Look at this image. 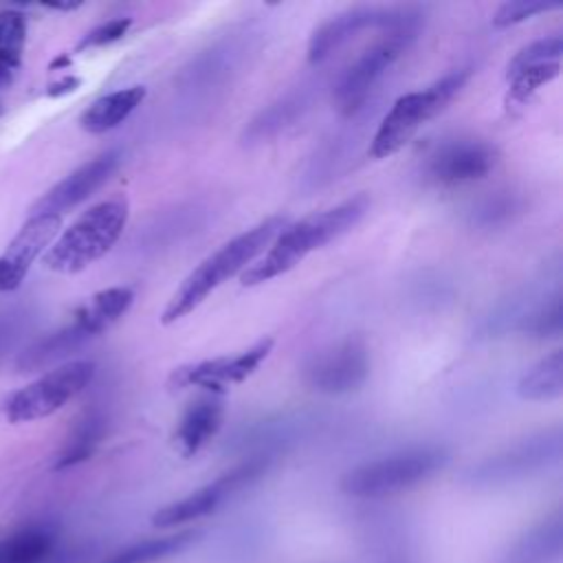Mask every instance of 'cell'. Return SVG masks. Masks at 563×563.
I'll return each mask as SVG.
<instances>
[{
  "mask_svg": "<svg viewBox=\"0 0 563 563\" xmlns=\"http://www.w3.org/2000/svg\"><path fill=\"white\" fill-rule=\"evenodd\" d=\"M367 209L369 198L365 194H356L334 207L312 211L299 222L284 227L268 244L264 255L240 275L242 286H257L292 271L310 253L323 249L325 244L356 227Z\"/></svg>",
  "mask_w": 563,
  "mask_h": 563,
  "instance_id": "6da1fadb",
  "label": "cell"
},
{
  "mask_svg": "<svg viewBox=\"0 0 563 563\" xmlns=\"http://www.w3.org/2000/svg\"><path fill=\"white\" fill-rule=\"evenodd\" d=\"M286 227L284 216H268L255 227L231 238L207 255L176 288L163 308L161 323L169 325L194 312L218 286L229 282L233 275H242L262 255L275 235Z\"/></svg>",
  "mask_w": 563,
  "mask_h": 563,
  "instance_id": "7a4b0ae2",
  "label": "cell"
},
{
  "mask_svg": "<svg viewBox=\"0 0 563 563\" xmlns=\"http://www.w3.org/2000/svg\"><path fill=\"white\" fill-rule=\"evenodd\" d=\"M422 15L413 7H391L383 35L367 46L339 77L332 90L334 106L341 114H354L369 97L387 68L411 46Z\"/></svg>",
  "mask_w": 563,
  "mask_h": 563,
  "instance_id": "3957f363",
  "label": "cell"
},
{
  "mask_svg": "<svg viewBox=\"0 0 563 563\" xmlns=\"http://www.w3.org/2000/svg\"><path fill=\"white\" fill-rule=\"evenodd\" d=\"M128 216L130 202L125 196H110L92 205L44 251L42 264L62 275L88 268L114 246L128 224Z\"/></svg>",
  "mask_w": 563,
  "mask_h": 563,
  "instance_id": "277c9868",
  "label": "cell"
},
{
  "mask_svg": "<svg viewBox=\"0 0 563 563\" xmlns=\"http://www.w3.org/2000/svg\"><path fill=\"white\" fill-rule=\"evenodd\" d=\"M466 79L468 70H453L427 88L400 95L378 123V130L369 143V156L383 161L400 152L427 121L446 108V103L462 90Z\"/></svg>",
  "mask_w": 563,
  "mask_h": 563,
  "instance_id": "5b68a950",
  "label": "cell"
},
{
  "mask_svg": "<svg viewBox=\"0 0 563 563\" xmlns=\"http://www.w3.org/2000/svg\"><path fill=\"white\" fill-rule=\"evenodd\" d=\"M446 462V453L435 446H420L398 451L378 460L363 462L350 468L339 488L347 497L378 499L409 490L433 477Z\"/></svg>",
  "mask_w": 563,
  "mask_h": 563,
  "instance_id": "8992f818",
  "label": "cell"
},
{
  "mask_svg": "<svg viewBox=\"0 0 563 563\" xmlns=\"http://www.w3.org/2000/svg\"><path fill=\"white\" fill-rule=\"evenodd\" d=\"M92 376V361H70L57 365L33 383L13 391L4 400V418L13 424L48 418L68 405L79 391H84Z\"/></svg>",
  "mask_w": 563,
  "mask_h": 563,
  "instance_id": "52a82bcc",
  "label": "cell"
},
{
  "mask_svg": "<svg viewBox=\"0 0 563 563\" xmlns=\"http://www.w3.org/2000/svg\"><path fill=\"white\" fill-rule=\"evenodd\" d=\"M268 468L266 457H251L231 471L222 473L213 482L200 486L198 490L163 506L152 515V523L156 528H178L183 523L196 521L200 517H207L216 512L229 497L240 493L242 488L251 486L255 479H260Z\"/></svg>",
  "mask_w": 563,
  "mask_h": 563,
  "instance_id": "ba28073f",
  "label": "cell"
},
{
  "mask_svg": "<svg viewBox=\"0 0 563 563\" xmlns=\"http://www.w3.org/2000/svg\"><path fill=\"white\" fill-rule=\"evenodd\" d=\"M559 455H561L559 431L541 433L479 462L468 473V482L475 486H501L515 479H523L537 471H543L548 464L556 462Z\"/></svg>",
  "mask_w": 563,
  "mask_h": 563,
  "instance_id": "9c48e42d",
  "label": "cell"
},
{
  "mask_svg": "<svg viewBox=\"0 0 563 563\" xmlns=\"http://www.w3.org/2000/svg\"><path fill=\"white\" fill-rule=\"evenodd\" d=\"M273 345H275L273 336H266L238 354L180 365L172 372L169 387L172 389L200 387L211 394H222L229 385L246 380L262 365V361H266Z\"/></svg>",
  "mask_w": 563,
  "mask_h": 563,
  "instance_id": "30bf717a",
  "label": "cell"
},
{
  "mask_svg": "<svg viewBox=\"0 0 563 563\" xmlns=\"http://www.w3.org/2000/svg\"><path fill=\"white\" fill-rule=\"evenodd\" d=\"M369 374V354L361 339H343L330 350L317 354L303 378L319 394H347L358 389Z\"/></svg>",
  "mask_w": 563,
  "mask_h": 563,
  "instance_id": "8fae6325",
  "label": "cell"
},
{
  "mask_svg": "<svg viewBox=\"0 0 563 563\" xmlns=\"http://www.w3.org/2000/svg\"><path fill=\"white\" fill-rule=\"evenodd\" d=\"M497 147L484 139H453L427 161V178L440 187H460L482 180L497 163Z\"/></svg>",
  "mask_w": 563,
  "mask_h": 563,
  "instance_id": "7c38bea8",
  "label": "cell"
},
{
  "mask_svg": "<svg viewBox=\"0 0 563 563\" xmlns=\"http://www.w3.org/2000/svg\"><path fill=\"white\" fill-rule=\"evenodd\" d=\"M59 229L62 216L53 213H35L20 227L0 253V292H11L24 282L31 264L53 244Z\"/></svg>",
  "mask_w": 563,
  "mask_h": 563,
  "instance_id": "4fadbf2b",
  "label": "cell"
},
{
  "mask_svg": "<svg viewBox=\"0 0 563 563\" xmlns=\"http://www.w3.org/2000/svg\"><path fill=\"white\" fill-rule=\"evenodd\" d=\"M119 152L117 150H108L90 161H86L84 165H79L77 169H73L66 178H62L57 185H53L31 209V216L35 213H53V216H62L64 211L77 207L79 202H84L86 198H90L119 167Z\"/></svg>",
  "mask_w": 563,
  "mask_h": 563,
  "instance_id": "5bb4252c",
  "label": "cell"
},
{
  "mask_svg": "<svg viewBox=\"0 0 563 563\" xmlns=\"http://www.w3.org/2000/svg\"><path fill=\"white\" fill-rule=\"evenodd\" d=\"M391 9L383 7H352L325 20L317 26L308 40V62L319 64L328 59L336 48L350 42L365 29H383L389 20Z\"/></svg>",
  "mask_w": 563,
  "mask_h": 563,
  "instance_id": "9a60e30c",
  "label": "cell"
},
{
  "mask_svg": "<svg viewBox=\"0 0 563 563\" xmlns=\"http://www.w3.org/2000/svg\"><path fill=\"white\" fill-rule=\"evenodd\" d=\"M51 523H29L0 539V563H73Z\"/></svg>",
  "mask_w": 563,
  "mask_h": 563,
  "instance_id": "2e32d148",
  "label": "cell"
},
{
  "mask_svg": "<svg viewBox=\"0 0 563 563\" xmlns=\"http://www.w3.org/2000/svg\"><path fill=\"white\" fill-rule=\"evenodd\" d=\"M222 418H224L222 394L207 391L205 396L189 402V407L183 411L174 431V444L185 457L196 455L218 433Z\"/></svg>",
  "mask_w": 563,
  "mask_h": 563,
  "instance_id": "e0dca14e",
  "label": "cell"
},
{
  "mask_svg": "<svg viewBox=\"0 0 563 563\" xmlns=\"http://www.w3.org/2000/svg\"><path fill=\"white\" fill-rule=\"evenodd\" d=\"M134 290L128 286H112L95 292L86 303H81L73 314V325L81 332L86 341L106 332L117 323L132 306Z\"/></svg>",
  "mask_w": 563,
  "mask_h": 563,
  "instance_id": "ac0fdd59",
  "label": "cell"
},
{
  "mask_svg": "<svg viewBox=\"0 0 563 563\" xmlns=\"http://www.w3.org/2000/svg\"><path fill=\"white\" fill-rule=\"evenodd\" d=\"M145 86H128L114 92H108L92 101L79 117L81 130L90 134H103L119 123H123L145 99Z\"/></svg>",
  "mask_w": 563,
  "mask_h": 563,
  "instance_id": "d6986e66",
  "label": "cell"
},
{
  "mask_svg": "<svg viewBox=\"0 0 563 563\" xmlns=\"http://www.w3.org/2000/svg\"><path fill=\"white\" fill-rule=\"evenodd\" d=\"M563 552V517L554 512L523 532L512 550L510 563H554Z\"/></svg>",
  "mask_w": 563,
  "mask_h": 563,
  "instance_id": "ffe728a7",
  "label": "cell"
},
{
  "mask_svg": "<svg viewBox=\"0 0 563 563\" xmlns=\"http://www.w3.org/2000/svg\"><path fill=\"white\" fill-rule=\"evenodd\" d=\"M196 539H198V532L194 530H180L163 537H147L110 552L99 563H158L174 554H180Z\"/></svg>",
  "mask_w": 563,
  "mask_h": 563,
  "instance_id": "44dd1931",
  "label": "cell"
},
{
  "mask_svg": "<svg viewBox=\"0 0 563 563\" xmlns=\"http://www.w3.org/2000/svg\"><path fill=\"white\" fill-rule=\"evenodd\" d=\"M563 394V352L554 350L537 361L517 383V396L532 402H550Z\"/></svg>",
  "mask_w": 563,
  "mask_h": 563,
  "instance_id": "7402d4cb",
  "label": "cell"
},
{
  "mask_svg": "<svg viewBox=\"0 0 563 563\" xmlns=\"http://www.w3.org/2000/svg\"><path fill=\"white\" fill-rule=\"evenodd\" d=\"M101 438H103V418L99 413H86L81 420H77L66 444L62 446L55 460V471L70 468L75 464L86 462L97 451Z\"/></svg>",
  "mask_w": 563,
  "mask_h": 563,
  "instance_id": "603a6c76",
  "label": "cell"
},
{
  "mask_svg": "<svg viewBox=\"0 0 563 563\" xmlns=\"http://www.w3.org/2000/svg\"><path fill=\"white\" fill-rule=\"evenodd\" d=\"M26 44V15L13 9L0 11V64L15 70Z\"/></svg>",
  "mask_w": 563,
  "mask_h": 563,
  "instance_id": "cb8c5ba5",
  "label": "cell"
},
{
  "mask_svg": "<svg viewBox=\"0 0 563 563\" xmlns=\"http://www.w3.org/2000/svg\"><path fill=\"white\" fill-rule=\"evenodd\" d=\"M561 70V62H545V64H534L528 68L517 70L515 75L508 77L510 88H508V103H526L539 88L550 84Z\"/></svg>",
  "mask_w": 563,
  "mask_h": 563,
  "instance_id": "d4e9b609",
  "label": "cell"
},
{
  "mask_svg": "<svg viewBox=\"0 0 563 563\" xmlns=\"http://www.w3.org/2000/svg\"><path fill=\"white\" fill-rule=\"evenodd\" d=\"M561 9V2H550V0H510L497 7V11L493 13V26L497 29H506V26H515L521 24L539 13H548Z\"/></svg>",
  "mask_w": 563,
  "mask_h": 563,
  "instance_id": "484cf974",
  "label": "cell"
},
{
  "mask_svg": "<svg viewBox=\"0 0 563 563\" xmlns=\"http://www.w3.org/2000/svg\"><path fill=\"white\" fill-rule=\"evenodd\" d=\"M563 53V40L561 35H550V37H541L528 46H523L508 64L506 77L515 75L521 68L534 66V64H545V62H559Z\"/></svg>",
  "mask_w": 563,
  "mask_h": 563,
  "instance_id": "4316f807",
  "label": "cell"
},
{
  "mask_svg": "<svg viewBox=\"0 0 563 563\" xmlns=\"http://www.w3.org/2000/svg\"><path fill=\"white\" fill-rule=\"evenodd\" d=\"M563 325V312H561V299L552 297L539 312L530 317L526 323V332L537 339H548V336H559Z\"/></svg>",
  "mask_w": 563,
  "mask_h": 563,
  "instance_id": "83f0119b",
  "label": "cell"
},
{
  "mask_svg": "<svg viewBox=\"0 0 563 563\" xmlns=\"http://www.w3.org/2000/svg\"><path fill=\"white\" fill-rule=\"evenodd\" d=\"M132 26V18H114V20H108L99 26H95L92 31H88L81 42L77 44V51H88V48H101V46H108V44H114L119 42Z\"/></svg>",
  "mask_w": 563,
  "mask_h": 563,
  "instance_id": "f1b7e54d",
  "label": "cell"
},
{
  "mask_svg": "<svg viewBox=\"0 0 563 563\" xmlns=\"http://www.w3.org/2000/svg\"><path fill=\"white\" fill-rule=\"evenodd\" d=\"M79 86H81V79H79V77H75V75H64L62 79H57V81L48 84V88H46V95H48V97H62V95H70V92H75Z\"/></svg>",
  "mask_w": 563,
  "mask_h": 563,
  "instance_id": "f546056e",
  "label": "cell"
},
{
  "mask_svg": "<svg viewBox=\"0 0 563 563\" xmlns=\"http://www.w3.org/2000/svg\"><path fill=\"white\" fill-rule=\"evenodd\" d=\"M378 563H413V561L407 556V552L402 550L394 552L389 545H383V552L378 554Z\"/></svg>",
  "mask_w": 563,
  "mask_h": 563,
  "instance_id": "4dcf8cb0",
  "label": "cell"
},
{
  "mask_svg": "<svg viewBox=\"0 0 563 563\" xmlns=\"http://www.w3.org/2000/svg\"><path fill=\"white\" fill-rule=\"evenodd\" d=\"M48 9H57V11H70V9H77L81 7V2H62V4H46Z\"/></svg>",
  "mask_w": 563,
  "mask_h": 563,
  "instance_id": "1f68e13d",
  "label": "cell"
},
{
  "mask_svg": "<svg viewBox=\"0 0 563 563\" xmlns=\"http://www.w3.org/2000/svg\"><path fill=\"white\" fill-rule=\"evenodd\" d=\"M13 73H15V70H11V68H7V66H2V64H0V86H2V84H7V81H11Z\"/></svg>",
  "mask_w": 563,
  "mask_h": 563,
  "instance_id": "d6a6232c",
  "label": "cell"
},
{
  "mask_svg": "<svg viewBox=\"0 0 563 563\" xmlns=\"http://www.w3.org/2000/svg\"><path fill=\"white\" fill-rule=\"evenodd\" d=\"M70 64V57L68 55H59L55 62H51V70H55L57 66H68Z\"/></svg>",
  "mask_w": 563,
  "mask_h": 563,
  "instance_id": "836d02e7",
  "label": "cell"
},
{
  "mask_svg": "<svg viewBox=\"0 0 563 563\" xmlns=\"http://www.w3.org/2000/svg\"><path fill=\"white\" fill-rule=\"evenodd\" d=\"M2 114H4V108H2V106H0V117H2Z\"/></svg>",
  "mask_w": 563,
  "mask_h": 563,
  "instance_id": "e575fe53",
  "label": "cell"
}]
</instances>
